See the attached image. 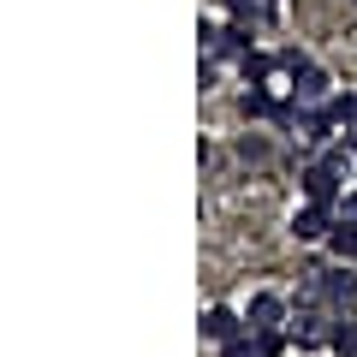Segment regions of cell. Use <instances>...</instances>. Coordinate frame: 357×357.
I'll list each match as a JSON object with an SVG mask.
<instances>
[{"instance_id": "5b68a950", "label": "cell", "mask_w": 357, "mask_h": 357, "mask_svg": "<svg viewBox=\"0 0 357 357\" xmlns=\"http://www.w3.org/2000/svg\"><path fill=\"white\" fill-rule=\"evenodd\" d=\"M316 292L328 298V304H351V298H357V274H340V268H328V274L316 280Z\"/></svg>"}, {"instance_id": "277c9868", "label": "cell", "mask_w": 357, "mask_h": 357, "mask_svg": "<svg viewBox=\"0 0 357 357\" xmlns=\"http://www.w3.org/2000/svg\"><path fill=\"white\" fill-rule=\"evenodd\" d=\"M328 203H310V208H298L292 215V238H328Z\"/></svg>"}, {"instance_id": "52a82bcc", "label": "cell", "mask_w": 357, "mask_h": 357, "mask_svg": "<svg viewBox=\"0 0 357 357\" xmlns=\"http://www.w3.org/2000/svg\"><path fill=\"white\" fill-rule=\"evenodd\" d=\"M238 328H244V321L232 316V310H220V304H215V310H208V316H203V333H208V340H220V345H227V340H232V333H238Z\"/></svg>"}, {"instance_id": "7a4b0ae2", "label": "cell", "mask_w": 357, "mask_h": 357, "mask_svg": "<svg viewBox=\"0 0 357 357\" xmlns=\"http://www.w3.org/2000/svg\"><path fill=\"white\" fill-rule=\"evenodd\" d=\"M280 321H286V298L280 292H256L250 298V316H244L250 333H268V328H280Z\"/></svg>"}, {"instance_id": "7c38bea8", "label": "cell", "mask_w": 357, "mask_h": 357, "mask_svg": "<svg viewBox=\"0 0 357 357\" xmlns=\"http://www.w3.org/2000/svg\"><path fill=\"white\" fill-rule=\"evenodd\" d=\"M244 114H250V119H268V114H280V107H274V96H268V89H244Z\"/></svg>"}, {"instance_id": "9c48e42d", "label": "cell", "mask_w": 357, "mask_h": 357, "mask_svg": "<svg viewBox=\"0 0 357 357\" xmlns=\"http://www.w3.org/2000/svg\"><path fill=\"white\" fill-rule=\"evenodd\" d=\"M333 351H340V357H357V316H340V321H333Z\"/></svg>"}, {"instance_id": "8992f818", "label": "cell", "mask_w": 357, "mask_h": 357, "mask_svg": "<svg viewBox=\"0 0 357 357\" xmlns=\"http://www.w3.org/2000/svg\"><path fill=\"white\" fill-rule=\"evenodd\" d=\"M292 340H298V345H328L333 328H328V316H298V321H292Z\"/></svg>"}, {"instance_id": "ba28073f", "label": "cell", "mask_w": 357, "mask_h": 357, "mask_svg": "<svg viewBox=\"0 0 357 357\" xmlns=\"http://www.w3.org/2000/svg\"><path fill=\"white\" fill-rule=\"evenodd\" d=\"M328 250L340 256V262H357V220H351V227H333V232H328Z\"/></svg>"}, {"instance_id": "9a60e30c", "label": "cell", "mask_w": 357, "mask_h": 357, "mask_svg": "<svg viewBox=\"0 0 357 357\" xmlns=\"http://www.w3.org/2000/svg\"><path fill=\"white\" fill-rule=\"evenodd\" d=\"M345 220H357V191H351V197H345Z\"/></svg>"}, {"instance_id": "5bb4252c", "label": "cell", "mask_w": 357, "mask_h": 357, "mask_svg": "<svg viewBox=\"0 0 357 357\" xmlns=\"http://www.w3.org/2000/svg\"><path fill=\"white\" fill-rule=\"evenodd\" d=\"M220 357H256V333H232Z\"/></svg>"}, {"instance_id": "30bf717a", "label": "cell", "mask_w": 357, "mask_h": 357, "mask_svg": "<svg viewBox=\"0 0 357 357\" xmlns=\"http://www.w3.org/2000/svg\"><path fill=\"white\" fill-rule=\"evenodd\" d=\"M298 137H310V143H328V137H333V119H328V107H321V114H304V119H298Z\"/></svg>"}, {"instance_id": "3957f363", "label": "cell", "mask_w": 357, "mask_h": 357, "mask_svg": "<svg viewBox=\"0 0 357 357\" xmlns=\"http://www.w3.org/2000/svg\"><path fill=\"white\" fill-rule=\"evenodd\" d=\"M304 197H310V203H333V197H340V167H333V161L304 167Z\"/></svg>"}, {"instance_id": "8fae6325", "label": "cell", "mask_w": 357, "mask_h": 357, "mask_svg": "<svg viewBox=\"0 0 357 357\" xmlns=\"http://www.w3.org/2000/svg\"><path fill=\"white\" fill-rule=\"evenodd\" d=\"M328 119H333V126H345V131L357 126V96H351V89H345V96H328Z\"/></svg>"}, {"instance_id": "4fadbf2b", "label": "cell", "mask_w": 357, "mask_h": 357, "mask_svg": "<svg viewBox=\"0 0 357 357\" xmlns=\"http://www.w3.org/2000/svg\"><path fill=\"white\" fill-rule=\"evenodd\" d=\"M244 77H250V84H268V77H274V60H262V54H244Z\"/></svg>"}, {"instance_id": "6da1fadb", "label": "cell", "mask_w": 357, "mask_h": 357, "mask_svg": "<svg viewBox=\"0 0 357 357\" xmlns=\"http://www.w3.org/2000/svg\"><path fill=\"white\" fill-rule=\"evenodd\" d=\"M286 72H292L298 102H328V72H321V66H310L304 54H286Z\"/></svg>"}]
</instances>
